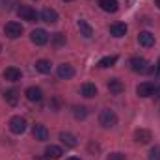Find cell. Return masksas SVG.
Wrapping results in <instances>:
<instances>
[{"instance_id":"cell-1","label":"cell","mask_w":160,"mask_h":160,"mask_svg":"<svg viewBox=\"0 0 160 160\" xmlns=\"http://www.w3.org/2000/svg\"><path fill=\"white\" fill-rule=\"evenodd\" d=\"M99 123H101L104 128H112V127L118 125V114H116L114 110H110V108H104V110H101V114H99Z\"/></svg>"},{"instance_id":"cell-2","label":"cell","mask_w":160,"mask_h":160,"mask_svg":"<svg viewBox=\"0 0 160 160\" xmlns=\"http://www.w3.org/2000/svg\"><path fill=\"white\" fill-rule=\"evenodd\" d=\"M4 34H6L9 39H17V38H21V34H22V26H21V22L9 21V22L4 26Z\"/></svg>"},{"instance_id":"cell-3","label":"cell","mask_w":160,"mask_h":160,"mask_svg":"<svg viewBox=\"0 0 160 160\" xmlns=\"http://www.w3.org/2000/svg\"><path fill=\"white\" fill-rule=\"evenodd\" d=\"M17 15H19L22 21H28V22H34V21L38 19L36 9H34V8H30V6H22V4L17 8Z\"/></svg>"},{"instance_id":"cell-4","label":"cell","mask_w":160,"mask_h":160,"mask_svg":"<svg viewBox=\"0 0 160 160\" xmlns=\"http://www.w3.org/2000/svg\"><path fill=\"white\" fill-rule=\"evenodd\" d=\"M157 91H158V86L153 84V82H142V84L136 88V93H138L140 97H151V95H155Z\"/></svg>"},{"instance_id":"cell-5","label":"cell","mask_w":160,"mask_h":160,"mask_svg":"<svg viewBox=\"0 0 160 160\" xmlns=\"http://www.w3.org/2000/svg\"><path fill=\"white\" fill-rule=\"evenodd\" d=\"M9 130H11L13 134H22V132L26 130V119L21 118V116L11 118V119H9Z\"/></svg>"},{"instance_id":"cell-6","label":"cell","mask_w":160,"mask_h":160,"mask_svg":"<svg viewBox=\"0 0 160 160\" xmlns=\"http://www.w3.org/2000/svg\"><path fill=\"white\" fill-rule=\"evenodd\" d=\"M30 39L34 45H47L48 43V34H47V30H43V28H36L32 34H30Z\"/></svg>"},{"instance_id":"cell-7","label":"cell","mask_w":160,"mask_h":160,"mask_svg":"<svg viewBox=\"0 0 160 160\" xmlns=\"http://www.w3.org/2000/svg\"><path fill=\"white\" fill-rule=\"evenodd\" d=\"M149 62L145 60V58H132L130 60V69L134 71V73H147L149 71Z\"/></svg>"},{"instance_id":"cell-8","label":"cell","mask_w":160,"mask_h":160,"mask_svg":"<svg viewBox=\"0 0 160 160\" xmlns=\"http://www.w3.org/2000/svg\"><path fill=\"white\" fill-rule=\"evenodd\" d=\"M151 140H153V134H151V130H147V128H138V130L134 132V142H136V143L145 145V143H149Z\"/></svg>"},{"instance_id":"cell-9","label":"cell","mask_w":160,"mask_h":160,"mask_svg":"<svg viewBox=\"0 0 160 160\" xmlns=\"http://www.w3.org/2000/svg\"><path fill=\"white\" fill-rule=\"evenodd\" d=\"M58 77L62 80H69L75 77V67L71 65V63H62V65H58Z\"/></svg>"},{"instance_id":"cell-10","label":"cell","mask_w":160,"mask_h":160,"mask_svg":"<svg viewBox=\"0 0 160 160\" xmlns=\"http://www.w3.org/2000/svg\"><path fill=\"white\" fill-rule=\"evenodd\" d=\"M32 134H34V138L39 140V142L48 140V128H47L45 125H41V123H36V125L32 127Z\"/></svg>"},{"instance_id":"cell-11","label":"cell","mask_w":160,"mask_h":160,"mask_svg":"<svg viewBox=\"0 0 160 160\" xmlns=\"http://www.w3.org/2000/svg\"><path fill=\"white\" fill-rule=\"evenodd\" d=\"M24 95H26V99L30 102H39L41 99H43V91H41V88H38V86H30L24 91Z\"/></svg>"},{"instance_id":"cell-12","label":"cell","mask_w":160,"mask_h":160,"mask_svg":"<svg viewBox=\"0 0 160 160\" xmlns=\"http://www.w3.org/2000/svg\"><path fill=\"white\" fill-rule=\"evenodd\" d=\"M41 21L47 22V24H54V22L58 21V13H56V9H52V8H45V9L41 11Z\"/></svg>"},{"instance_id":"cell-13","label":"cell","mask_w":160,"mask_h":160,"mask_svg":"<svg viewBox=\"0 0 160 160\" xmlns=\"http://www.w3.org/2000/svg\"><path fill=\"white\" fill-rule=\"evenodd\" d=\"M99 6H101V9L106 11V13H116V11L119 9L118 0H99Z\"/></svg>"},{"instance_id":"cell-14","label":"cell","mask_w":160,"mask_h":160,"mask_svg":"<svg viewBox=\"0 0 160 160\" xmlns=\"http://www.w3.org/2000/svg\"><path fill=\"white\" fill-rule=\"evenodd\" d=\"M138 41H140L142 47L149 48V47L155 45V36H153L151 32H140V34H138Z\"/></svg>"},{"instance_id":"cell-15","label":"cell","mask_w":160,"mask_h":160,"mask_svg":"<svg viewBox=\"0 0 160 160\" xmlns=\"http://www.w3.org/2000/svg\"><path fill=\"white\" fill-rule=\"evenodd\" d=\"M110 34L114 38H123L127 34V24L125 22H114V24H110Z\"/></svg>"},{"instance_id":"cell-16","label":"cell","mask_w":160,"mask_h":160,"mask_svg":"<svg viewBox=\"0 0 160 160\" xmlns=\"http://www.w3.org/2000/svg\"><path fill=\"white\" fill-rule=\"evenodd\" d=\"M22 77V73H21V69H17V67H8L6 71H4V78L9 80V82H17V80H21Z\"/></svg>"},{"instance_id":"cell-17","label":"cell","mask_w":160,"mask_h":160,"mask_svg":"<svg viewBox=\"0 0 160 160\" xmlns=\"http://www.w3.org/2000/svg\"><path fill=\"white\" fill-rule=\"evenodd\" d=\"M108 89H110V93L119 95V93H123L125 86H123V82H121L119 78H110L108 80Z\"/></svg>"},{"instance_id":"cell-18","label":"cell","mask_w":160,"mask_h":160,"mask_svg":"<svg viewBox=\"0 0 160 160\" xmlns=\"http://www.w3.org/2000/svg\"><path fill=\"white\" fill-rule=\"evenodd\" d=\"M77 26H78V30H80V36H84V38H88V39L93 36V28L88 24V21L80 19L78 22H77Z\"/></svg>"},{"instance_id":"cell-19","label":"cell","mask_w":160,"mask_h":160,"mask_svg":"<svg viewBox=\"0 0 160 160\" xmlns=\"http://www.w3.org/2000/svg\"><path fill=\"white\" fill-rule=\"evenodd\" d=\"M45 157L48 160H58L62 157V147H58V145H48V147L45 149Z\"/></svg>"},{"instance_id":"cell-20","label":"cell","mask_w":160,"mask_h":160,"mask_svg":"<svg viewBox=\"0 0 160 160\" xmlns=\"http://www.w3.org/2000/svg\"><path fill=\"white\" fill-rule=\"evenodd\" d=\"M80 91H82V95H84V97L91 99V97H95V95H97V86H95V84H91V82H86V84H82Z\"/></svg>"},{"instance_id":"cell-21","label":"cell","mask_w":160,"mask_h":160,"mask_svg":"<svg viewBox=\"0 0 160 160\" xmlns=\"http://www.w3.org/2000/svg\"><path fill=\"white\" fill-rule=\"evenodd\" d=\"M60 140H62V143L67 145V147H77V143H78L77 138H75L71 132H62V134H60Z\"/></svg>"},{"instance_id":"cell-22","label":"cell","mask_w":160,"mask_h":160,"mask_svg":"<svg viewBox=\"0 0 160 160\" xmlns=\"http://www.w3.org/2000/svg\"><path fill=\"white\" fill-rule=\"evenodd\" d=\"M36 71H39L43 75H48V73L52 71V63H50L48 60H38V62H36Z\"/></svg>"},{"instance_id":"cell-23","label":"cell","mask_w":160,"mask_h":160,"mask_svg":"<svg viewBox=\"0 0 160 160\" xmlns=\"http://www.w3.org/2000/svg\"><path fill=\"white\" fill-rule=\"evenodd\" d=\"M4 99H6V102H8L9 106H15V104L19 102V93H17V89H8V91L4 93Z\"/></svg>"},{"instance_id":"cell-24","label":"cell","mask_w":160,"mask_h":160,"mask_svg":"<svg viewBox=\"0 0 160 160\" xmlns=\"http://www.w3.org/2000/svg\"><path fill=\"white\" fill-rule=\"evenodd\" d=\"M118 62V56H104L99 60V67H112Z\"/></svg>"},{"instance_id":"cell-25","label":"cell","mask_w":160,"mask_h":160,"mask_svg":"<svg viewBox=\"0 0 160 160\" xmlns=\"http://www.w3.org/2000/svg\"><path fill=\"white\" fill-rule=\"evenodd\" d=\"M73 116H75L77 119H86V118H88V108H86V106H75V108H73Z\"/></svg>"},{"instance_id":"cell-26","label":"cell","mask_w":160,"mask_h":160,"mask_svg":"<svg viewBox=\"0 0 160 160\" xmlns=\"http://www.w3.org/2000/svg\"><path fill=\"white\" fill-rule=\"evenodd\" d=\"M149 160H160V145H155L149 151Z\"/></svg>"},{"instance_id":"cell-27","label":"cell","mask_w":160,"mask_h":160,"mask_svg":"<svg viewBox=\"0 0 160 160\" xmlns=\"http://www.w3.org/2000/svg\"><path fill=\"white\" fill-rule=\"evenodd\" d=\"M106 160H127V157H125L123 153H110Z\"/></svg>"},{"instance_id":"cell-28","label":"cell","mask_w":160,"mask_h":160,"mask_svg":"<svg viewBox=\"0 0 160 160\" xmlns=\"http://www.w3.org/2000/svg\"><path fill=\"white\" fill-rule=\"evenodd\" d=\"M54 41H56V43H58V45H60V43H63V34H54Z\"/></svg>"},{"instance_id":"cell-29","label":"cell","mask_w":160,"mask_h":160,"mask_svg":"<svg viewBox=\"0 0 160 160\" xmlns=\"http://www.w3.org/2000/svg\"><path fill=\"white\" fill-rule=\"evenodd\" d=\"M155 73H157V75H160V60H158V63H157V69H155Z\"/></svg>"},{"instance_id":"cell-30","label":"cell","mask_w":160,"mask_h":160,"mask_svg":"<svg viewBox=\"0 0 160 160\" xmlns=\"http://www.w3.org/2000/svg\"><path fill=\"white\" fill-rule=\"evenodd\" d=\"M67 160H80V158H77V157H69Z\"/></svg>"},{"instance_id":"cell-31","label":"cell","mask_w":160,"mask_h":160,"mask_svg":"<svg viewBox=\"0 0 160 160\" xmlns=\"http://www.w3.org/2000/svg\"><path fill=\"white\" fill-rule=\"evenodd\" d=\"M157 6H158V9H160V0H157Z\"/></svg>"},{"instance_id":"cell-32","label":"cell","mask_w":160,"mask_h":160,"mask_svg":"<svg viewBox=\"0 0 160 160\" xmlns=\"http://www.w3.org/2000/svg\"><path fill=\"white\" fill-rule=\"evenodd\" d=\"M63 2H71V0H63Z\"/></svg>"},{"instance_id":"cell-33","label":"cell","mask_w":160,"mask_h":160,"mask_svg":"<svg viewBox=\"0 0 160 160\" xmlns=\"http://www.w3.org/2000/svg\"><path fill=\"white\" fill-rule=\"evenodd\" d=\"M0 50H2V45H0Z\"/></svg>"}]
</instances>
